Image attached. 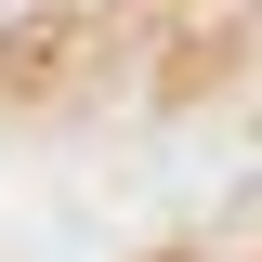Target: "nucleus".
Listing matches in <instances>:
<instances>
[]
</instances>
